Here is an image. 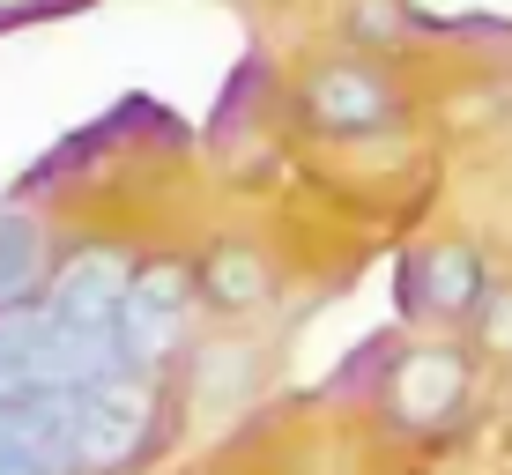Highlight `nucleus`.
Returning <instances> with one entry per match:
<instances>
[{"label":"nucleus","instance_id":"1","mask_svg":"<svg viewBox=\"0 0 512 475\" xmlns=\"http://www.w3.org/2000/svg\"><path fill=\"white\" fill-rule=\"evenodd\" d=\"M475 379H483V357L468 349V334H423V342L386 349V372L372 386V431L379 446L394 453H431L453 446L475 416Z\"/></svg>","mask_w":512,"mask_h":475},{"label":"nucleus","instance_id":"2","mask_svg":"<svg viewBox=\"0 0 512 475\" xmlns=\"http://www.w3.org/2000/svg\"><path fill=\"white\" fill-rule=\"evenodd\" d=\"M179 438V386L149 372H112L82 386L75 475H149Z\"/></svg>","mask_w":512,"mask_h":475},{"label":"nucleus","instance_id":"3","mask_svg":"<svg viewBox=\"0 0 512 475\" xmlns=\"http://www.w3.org/2000/svg\"><path fill=\"white\" fill-rule=\"evenodd\" d=\"M193 320H201V290H193V260L179 253H141L127 275V312H119V342L127 364L149 379H171L193 349Z\"/></svg>","mask_w":512,"mask_h":475},{"label":"nucleus","instance_id":"4","mask_svg":"<svg viewBox=\"0 0 512 475\" xmlns=\"http://www.w3.org/2000/svg\"><path fill=\"white\" fill-rule=\"evenodd\" d=\"M490 290H498V275L475 238H423L394 260V312L431 334H468Z\"/></svg>","mask_w":512,"mask_h":475},{"label":"nucleus","instance_id":"5","mask_svg":"<svg viewBox=\"0 0 512 475\" xmlns=\"http://www.w3.org/2000/svg\"><path fill=\"white\" fill-rule=\"evenodd\" d=\"M305 119L320 134H379V127H394L401 119V97H394V82L379 75L364 52H342V60H320L305 75Z\"/></svg>","mask_w":512,"mask_h":475},{"label":"nucleus","instance_id":"6","mask_svg":"<svg viewBox=\"0 0 512 475\" xmlns=\"http://www.w3.org/2000/svg\"><path fill=\"white\" fill-rule=\"evenodd\" d=\"M193 290H201V312H216V320H253L275 305V260L253 238H216L193 260Z\"/></svg>","mask_w":512,"mask_h":475},{"label":"nucleus","instance_id":"7","mask_svg":"<svg viewBox=\"0 0 512 475\" xmlns=\"http://www.w3.org/2000/svg\"><path fill=\"white\" fill-rule=\"evenodd\" d=\"M52 260H60V238L30 201H0V320L38 305Z\"/></svg>","mask_w":512,"mask_h":475},{"label":"nucleus","instance_id":"8","mask_svg":"<svg viewBox=\"0 0 512 475\" xmlns=\"http://www.w3.org/2000/svg\"><path fill=\"white\" fill-rule=\"evenodd\" d=\"M468 349H475L483 364H512V283H498V290H490V305L475 312Z\"/></svg>","mask_w":512,"mask_h":475}]
</instances>
